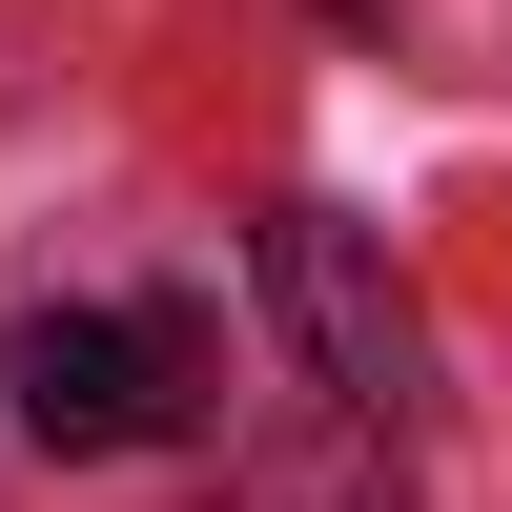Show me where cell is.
Here are the masks:
<instances>
[{
    "mask_svg": "<svg viewBox=\"0 0 512 512\" xmlns=\"http://www.w3.org/2000/svg\"><path fill=\"white\" fill-rule=\"evenodd\" d=\"M246 267H267V328L308 349V390L349 410V431H410V410H431V308L390 287V246H369L349 205H267Z\"/></svg>",
    "mask_w": 512,
    "mask_h": 512,
    "instance_id": "1",
    "label": "cell"
},
{
    "mask_svg": "<svg viewBox=\"0 0 512 512\" xmlns=\"http://www.w3.org/2000/svg\"><path fill=\"white\" fill-rule=\"evenodd\" d=\"M226 512H410V472H390V431L308 410V431H267V451H246V492H226Z\"/></svg>",
    "mask_w": 512,
    "mask_h": 512,
    "instance_id": "3",
    "label": "cell"
},
{
    "mask_svg": "<svg viewBox=\"0 0 512 512\" xmlns=\"http://www.w3.org/2000/svg\"><path fill=\"white\" fill-rule=\"evenodd\" d=\"M0 390H21L41 451H164L205 410V308H21Z\"/></svg>",
    "mask_w": 512,
    "mask_h": 512,
    "instance_id": "2",
    "label": "cell"
}]
</instances>
